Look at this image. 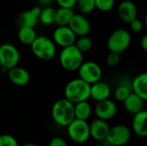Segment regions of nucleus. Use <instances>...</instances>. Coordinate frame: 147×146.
<instances>
[{
	"label": "nucleus",
	"instance_id": "35",
	"mask_svg": "<svg viewBox=\"0 0 147 146\" xmlns=\"http://www.w3.org/2000/svg\"><path fill=\"white\" fill-rule=\"evenodd\" d=\"M38 2H39V6L48 7L53 2V0H38Z\"/></svg>",
	"mask_w": 147,
	"mask_h": 146
},
{
	"label": "nucleus",
	"instance_id": "27",
	"mask_svg": "<svg viewBox=\"0 0 147 146\" xmlns=\"http://www.w3.org/2000/svg\"><path fill=\"white\" fill-rule=\"evenodd\" d=\"M75 46L84 53V52H89L92 48L93 42H92V40L90 37H88V35L79 36L76 40Z\"/></svg>",
	"mask_w": 147,
	"mask_h": 146
},
{
	"label": "nucleus",
	"instance_id": "17",
	"mask_svg": "<svg viewBox=\"0 0 147 146\" xmlns=\"http://www.w3.org/2000/svg\"><path fill=\"white\" fill-rule=\"evenodd\" d=\"M8 77L10 82L16 86H25L30 81V74L25 68L13 67L8 71Z\"/></svg>",
	"mask_w": 147,
	"mask_h": 146
},
{
	"label": "nucleus",
	"instance_id": "37",
	"mask_svg": "<svg viewBox=\"0 0 147 146\" xmlns=\"http://www.w3.org/2000/svg\"><path fill=\"white\" fill-rule=\"evenodd\" d=\"M93 146H107L104 143H100V144H96V145H95Z\"/></svg>",
	"mask_w": 147,
	"mask_h": 146
},
{
	"label": "nucleus",
	"instance_id": "16",
	"mask_svg": "<svg viewBox=\"0 0 147 146\" xmlns=\"http://www.w3.org/2000/svg\"><path fill=\"white\" fill-rule=\"evenodd\" d=\"M132 130L135 135L140 138L147 137V110L143 109L134 115Z\"/></svg>",
	"mask_w": 147,
	"mask_h": 146
},
{
	"label": "nucleus",
	"instance_id": "7",
	"mask_svg": "<svg viewBox=\"0 0 147 146\" xmlns=\"http://www.w3.org/2000/svg\"><path fill=\"white\" fill-rule=\"evenodd\" d=\"M66 127L69 138L76 144H84L90 138V124L87 120L74 119Z\"/></svg>",
	"mask_w": 147,
	"mask_h": 146
},
{
	"label": "nucleus",
	"instance_id": "24",
	"mask_svg": "<svg viewBox=\"0 0 147 146\" xmlns=\"http://www.w3.org/2000/svg\"><path fill=\"white\" fill-rule=\"evenodd\" d=\"M56 19V9L48 6L41 9L40 14V21L45 25H51L55 23Z\"/></svg>",
	"mask_w": 147,
	"mask_h": 146
},
{
	"label": "nucleus",
	"instance_id": "30",
	"mask_svg": "<svg viewBox=\"0 0 147 146\" xmlns=\"http://www.w3.org/2000/svg\"><path fill=\"white\" fill-rule=\"evenodd\" d=\"M120 61H121V54L114 52H109V53L106 57V63L110 67H115L118 65Z\"/></svg>",
	"mask_w": 147,
	"mask_h": 146
},
{
	"label": "nucleus",
	"instance_id": "28",
	"mask_svg": "<svg viewBox=\"0 0 147 146\" xmlns=\"http://www.w3.org/2000/svg\"><path fill=\"white\" fill-rule=\"evenodd\" d=\"M96 9L102 12H109L115 6V0H95Z\"/></svg>",
	"mask_w": 147,
	"mask_h": 146
},
{
	"label": "nucleus",
	"instance_id": "34",
	"mask_svg": "<svg viewBox=\"0 0 147 146\" xmlns=\"http://www.w3.org/2000/svg\"><path fill=\"white\" fill-rule=\"evenodd\" d=\"M140 46H141V48L147 52V34H144L140 40Z\"/></svg>",
	"mask_w": 147,
	"mask_h": 146
},
{
	"label": "nucleus",
	"instance_id": "14",
	"mask_svg": "<svg viewBox=\"0 0 147 146\" xmlns=\"http://www.w3.org/2000/svg\"><path fill=\"white\" fill-rule=\"evenodd\" d=\"M109 129L110 126L108 121L96 118L90 124V138L97 142H103L107 138Z\"/></svg>",
	"mask_w": 147,
	"mask_h": 146
},
{
	"label": "nucleus",
	"instance_id": "18",
	"mask_svg": "<svg viewBox=\"0 0 147 146\" xmlns=\"http://www.w3.org/2000/svg\"><path fill=\"white\" fill-rule=\"evenodd\" d=\"M110 95V87L104 82L98 81L90 85V98H92L96 102L109 99Z\"/></svg>",
	"mask_w": 147,
	"mask_h": 146
},
{
	"label": "nucleus",
	"instance_id": "9",
	"mask_svg": "<svg viewBox=\"0 0 147 146\" xmlns=\"http://www.w3.org/2000/svg\"><path fill=\"white\" fill-rule=\"evenodd\" d=\"M78 71L79 77L90 85L101 81L102 76L101 66L94 61L83 62Z\"/></svg>",
	"mask_w": 147,
	"mask_h": 146
},
{
	"label": "nucleus",
	"instance_id": "26",
	"mask_svg": "<svg viewBox=\"0 0 147 146\" xmlns=\"http://www.w3.org/2000/svg\"><path fill=\"white\" fill-rule=\"evenodd\" d=\"M76 6L83 15L90 14L96 9L95 0H78Z\"/></svg>",
	"mask_w": 147,
	"mask_h": 146
},
{
	"label": "nucleus",
	"instance_id": "19",
	"mask_svg": "<svg viewBox=\"0 0 147 146\" xmlns=\"http://www.w3.org/2000/svg\"><path fill=\"white\" fill-rule=\"evenodd\" d=\"M123 106L127 113L134 115L144 109L145 101L137 94L132 91L130 95L127 97V99L123 102Z\"/></svg>",
	"mask_w": 147,
	"mask_h": 146
},
{
	"label": "nucleus",
	"instance_id": "23",
	"mask_svg": "<svg viewBox=\"0 0 147 146\" xmlns=\"http://www.w3.org/2000/svg\"><path fill=\"white\" fill-rule=\"evenodd\" d=\"M74 14L73 9L59 7L58 9H56L55 23L58 26H68Z\"/></svg>",
	"mask_w": 147,
	"mask_h": 146
},
{
	"label": "nucleus",
	"instance_id": "2",
	"mask_svg": "<svg viewBox=\"0 0 147 146\" xmlns=\"http://www.w3.org/2000/svg\"><path fill=\"white\" fill-rule=\"evenodd\" d=\"M52 117L57 125L66 127L75 119L74 104L65 98L56 101L52 108Z\"/></svg>",
	"mask_w": 147,
	"mask_h": 146
},
{
	"label": "nucleus",
	"instance_id": "20",
	"mask_svg": "<svg viewBox=\"0 0 147 146\" xmlns=\"http://www.w3.org/2000/svg\"><path fill=\"white\" fill-rule=\"evenodd\" d=\"M132 91L147 102V71L137 75L132 81Z\"/></svg>",
	"mask_w": 147,
	"mask_h": 146
},
{
	"label": "nucleus",
	"instance_id": "33",
	"mask_svg": "<svg viewBox=\"0 0 147 146\" xmlns=\"http://www.w3.org/2000/svg\"><path fill=\"white\" fill-rule=\"evenodd\" d=\"M49 146H68L66 141L60 138V137H55L51 139L49 142Z\"/></svg>",
	"mask_w": 147,
	"mask_h": 146
},
{
	"label": "nucleus",
	"instance_id": "11",
	"mask_svg": "<svg viewBox=\"0 0 147 146\" xmlns=\"http://www.w3.org/2000/svg\"><path fill=\"white\" fill-rule=\"evenodd\" d=\"M94 113L96 118L109 121L117 114V106L110 99L97 102L94 108Z\"/></svg>",
	"mask_w": 147,
	"mask_h": 146
},
{
	"label": "nucleus",
	"instance_id": "12",
	"mask_svg": "<svg viewBox=\"0 0 147 146\" xmlns=\"http://www.w3.org/2000/svg\"><path fill=\"white\" fill-rule=\"evenodd\" d=\"M68 26L77 36L88 35L90 32L91 26L87 17L83 14H74Z\"/></svg>",
	"mask_w": 147,
	"mask_h": 146
},
{
	"label": "nucleus",
	"instance_id": "10",
	"mask_svg": "<svg viewBox=\"0 0 147 146\" xmlns=\"http://www.w3.org/2000/svg\"><path fill=\"white\" fill-rule=\"evenodd\" d=\"M76 40L77 35L69 26H58L53 34V40L62 48L74 45Z\"/></svg>",
	"mask_w": 147,
	"mask_h": 146
},
{
	"label": "nucleus",
	"instance_id": "21",
	"mask_svg": "<svg viewBox=\"0 0 147 146\" xmlns=\"http://www.w3.org/2000/svg\"><path fill=\"white\" fill-rule=\"evenodd\" d=\"M17 37L21 43L26 46H30L36 39L37 34L34 28L32 27H19Z\"/></svg>",
	"mask_w": 147,
	"mask_h": 146
},
{
	"label": "nucleus",
	"instance_id": "32",
	"mask_svg": "<svg viewBox=\"0 0 147 146\" xmlns=\"http://www.w3.org/2000/svg\"><path fill=\"white\" fill-rule=\"evenodd\" d=\"M55 1L59 7L73 9L77 4L78 0H55Z\"/></svg>",
	"mask_w": 147,
	"mask_h": 146
},
{
	"label": "nucleus",
	"instance_id": "6",
	"mask_svg": "<svg viewBox=\"0 0 147 146\" xmlns=\"http://www.w3.org/2000/svg\"><path fill=\"white\" fill-rule=\"evenodd\" d=\"M132 130L126 125L119 124L110 127L106 139L107 146H124L131 139Z\"/></svg>",
	"mask_w": 147,
	"mask_h": 146
},
{
	"label": "nucleus",
	"instance_id": "15",
	"mask_svg": "<svg viewBox=\"0 0 147 146\" xmlns=\"http://www.w3.org/2000/svg\"><path fill=\"white\" fill-rule=\"evenodd\" d=\"M41 11L40 6H34L28 10L22 12L17 18L19 27H32L34 28L40 21V14Z\"/></svg>",
	"mask_w": 147,
	"mask_h": 146
},
{
	"label": "nucleus",
	"instance_id": "38",
	"mask_svg": "<svg viewBox=\"0 0 147 146\" xmlns=\"http://www.w3.org/2000/svg\"><path fill=\"white\" fill-rule=\"evenodd\" d=\"M22 146H38L37 145H34V144H26Z\"/></svg>",
	"mask_w": 147,
	"mask_h": 146
},
{
	"label": "nucleus",
	"instance_id": "25",
	"mask_svg": "<svg viewBox=\"0 0 147 146\" xmlns=\"http://www.w3.org/2000/svg\"><path fill=\"white\" fill-rule=\"evenodd\" d=\"M132 92V86H127L125 83H120V85L115 89L114 92V96L116 101L123 102L127 97Z\"/></svg>",
	"mask_w": 147,
	"mask_h": 146
},
{
	"label": "nucleus",
	"instance_id": "13",
	"mask_svg": "<svg viewBox=\"0 0 147 146\" xmlns=\"http://www.w3.org/2000/svg\"><path fill=\"white\" fill-rule=\"evenodd\" d=\"M117 14L119 18L124 23L129 24L132 21L138 17V9L133 1L123 0L118 5Z\"/></svg>",
	"mask_w": 147,
	"mask_h": 146
},
{
	"label": "nucleus",
	"instance_id": "36",
	"mask_svg": "<svg viewBox=\"0 0 147 146\" xmlns=\"http://www.w3.org/2000/svg\"><path fill=\"white\" fill-rule=\"evenodd\" d=\"M144 23H145V27H146V28L147 29V13H146V17H145V21H144Z\"/></svg>",
	"mask_w": 147,
	"mask_h": 146
},
{
	"label": "nucleus",
	"instance_id": "22",
	"mask_svg": "<svg viewBox=\"0 0 147 146\" xmlns=\"http://www.w3.org/2000/svg\"><path fill=\"white\" fill-rule=\"evenodd\" d=\"M75 119L87 120L92 113V108L88 101H84L74 104Z\"/></svg>",
	"mask_w": 147,
	"mask_h": 146
},
{
	"label": "nucleus",
	"instance_id": "29",
	"mask_svg": "<svg viewBox=\"0 0 147 146\" xmlns=\"http://www.w3.org/2000/svg\"><path fill=\"white\" fill-rule=\"evenodd\" d=\"M0 146H19L17 140L9 134L0 135Z\"/></svg>",
	"mask_w": 147,
	"mask_h": 146
},
{
	"label": "nucleus",
	"instance_id": "5",
	"mask_svg": "<svg viewBox=\"0 0 147 146\" xmlns=\"http://www.w3.org/2000/svg\"><path fill=\"white\" fill-rule=\"evenodd\" d=\"M132 41V36L129 31L124 28H118L112 32L108 38L107 46L109 52L121 54L128 49Z\"/></svg>",
	"mask_w": 147,
	"mask_h": 146
},
{
	"label": "nucleus",
	"instance_id": "31",
	"mask_svg": "<svg viewBox=\"0 0 147 146\" xmlns=\"http://www.w3.org/2000/svg\"><path fill=\"white\" fill-rule=\"evenodd\" d=\"M129 25H130L131 29H132L134 32H135V33H140V32H141V31L143 30L144 27H145V23H144L141 20H140L138 17H137L136 19H134V21H132V22L129 23Z\"/></svg>",
	"mask_w": 147,
	"mask_h": 146
},
{
	"label": "nucleus",
	"instance_id": "4",
	"mask_svg": "<svg viewBox=\"0 0 147 146\" xmlns=\"http://www.w3.org/2000/svg\"><path fill=\"white\" fill-rule=\"evenodd\" d=\"M30 47L33 54L44 61L51 60L56 54V44L47 36H37Z\"/></svg>",
	"mask_w": 147,
	"mask_h": 146
},
{
	"label": "nucleus",
	"instance_id": "3",
	"mask_svg": "<svg viewBox=\"0 0 147 146\" xmlns=\"http://www.w3.org/2000/svg\"><path fill=\"white\" fill-rule=\"evenodd\" d=\"M60 65L67 71H78L84 62L83 52L74 45L63 47L59 57Z\"/></svg>",
	"mask_w": 147,
	"mask_h": 146
},
{
	"label": "nucleus",
	"instance_id": "8",
	"mask_svg": "<svg viewBox=\"0 0 147 146\" xmlns=\"http://www.w3.org/2000/svg\"><path fill=\"white\" fill-rule=\"evenodd\" d=\"M20 61L18 49L10 43H3L0 46V65L3 70L17 66Z\"/></svg>",
	"mask_w": 147,
	"mask_h": 146
},
{
	"label": "nucleus",
	"instance_id": "1",
	"mask_svg": "<svg viewBox=\"0 0 147 146\" xmlns=\"http://www.w3.org/2000/svg\"><path fill=\"white\" fill-rule=\"evenodd\" d=\"M64 95L65 98L73 104L88 101L90 98V84L80 77L72 79L65 85Z\"/></svg>",
	"mask_w": 147,
	"mask_h": 146
}]
</instances>
